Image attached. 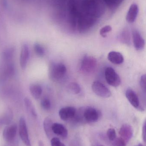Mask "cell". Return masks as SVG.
<instances>
[{"instance_id": "obj_1", "label": "cell", "mask_w": 146, "mask_h": 146, "mask_svg": "<svg viewBox=\"0 0 146 146\" xmlns=\"http://www.w3.org/2000/svg\"><path fill=\"white\" fill-rule=\"evenodd\" d=\"M100 0H69L67 11L70 24L80 32L92 27L104 13Z\"/></svg>"}, {"instance_id": "obj_2", "label": "cell", "mask_w": 146, "mask_h": 146, "mask_svg": "<svg viewBox=\"0 0 146 146\" xmlns=\"http://www.w3.org/2000/svg\"><path fill=\"white\" fill-rule=\"evenodd\" d=\"M101 116L99 111L93 107H87L80 111L78 116L75 115L77 121L84 120L87 123H94L97 121Z\"/></svg>"}, {"instance_id": "obj_3", "label": "cell", "mask_w": 146, "mask_h": 146, "mask_svg": "<svg viewBox=\"0 0 146 146\" xmlns=\"http://www.w3.org/2000/svg\"><path fill=\"white\" fill-rule=\"evenodd\" d=\"M66 72L67 68L64 64L61 63H52L49 68V76L53 80H58L64 76Z\"/></svg>"}, {"instance_id": "obj_4", "label": "cell", "mask_w": 146, "mask_h": 146, "mask_svg": "<svg viewBox=\"0 0 146 146\" xmlns=\"http://www.w3.org/2000/svg\"><path fill=\"white\" fill-rule=\"evenodd\" d=\"M97 66L96 59L93 56H85L84 57L81 66V70L85 74L93 72Z\"/></svg>"}, {"instance_id": "obj_5", "label": "cell", "mask_w": 146, "mask_h": 146, "mask_svg": "<svg viewBox=\"0 0 146 146\" xmlns=\"http://www.w3.org/2000/svg\"><path fill=\"white\" fill-rule=\"evenodd\" d=\"M105 78L107 83L114 87H117L121 84V79L119 75L111 67L105 69Z\"/></svg>"}, {"instance_id": "obj_6", "label": "cell", "mask_w": 146, "mask_h": 146, "mask_svg": "<svg viewBox=\"0 0 146 146\" xmlns=\"http://www.w3.org/2000/svg\"><path fill=\"white\" fill-rule=\"evenodd\" d=\"M92 89L95 94L103 98H109L111 95L109 89L102 82L95 81L92 85Z\"/></svg>"}, {"instance_id": "obj_7", "label": "cell", "mask_w": 146, "mask_h": 146, "mask_svg": "<svg viewBox=\"0 0 146 146\" xmlns=\"http://www.w3.org/2000/svg\"><path fill=\"white\" fill-rule=\"evenodd\" d=\"M19 134L24 144L27 146H31L25 120L21 117L19 121Z\"/></svg>"}, {"instance_id": "obj_8", "label": "cell", "mask_w": 146, "mask_h": 146, "mask_svg": "<svg viewBox=\"0 0 146 146\" xmlns=\"http://www.w3.org/2000/svg\"><path fill=\"white\" fill-rule=\"evenodd\" d=\"M126 96L129 103L134 108L139 110H144V108L140 105L139 97L134 90L131 88L127 89L126 92Z\"/></svg>"}, {"instance_id": "obj_9", "label": "cell", "mask_w": 146, "mask_h": 146, "mask_svg": "<svg viewBox=\"0 0 146 146\" xmlns=\"http://www.w3.org/2000/svg\"><path fill=\"white\" fill-rule=\"evenodd\" d=\"M76 113V110L75 108L71 106L63 107L61 108L59 111L60 118L64 121L73 119Z\"/></svg>"}, {"instance_id": "obj_10", "label": "cell", "mask_w": 146, "mask_h": 146, "mask_svg": "<svg viewBox=\"0 0 146 146\" xmlns=\"http://www.w3.org/2000/svg\"><path fill=\"white\" fill-rule=\"evenodd\" d=\"M17 127L15 124L7 126L3 130V139L7 142L13 140L17 134Z\"/></svg>"}, {"instance_id": "obj_11", "label": "cell", "mask_w": 146, "mask_h": 146, "mask_svg": "<svg viewBox=\"0 0 146 146\" xmlns=\"http://www.w3.org/2000/svg\"><path fill=\"white\" fill-rule=\"evenodd\" d=\"M30 51L28 45L24 44L21 47L20 55L19 62L21 68L22 69H25L29 60Z\"/></svg>"}, {"instance_id": "obj_12", "label": "cell", "mask_w": 146, "mask_h": 146, "mask_svg": "<svg viewBox=\"0 0 146 146\" xmlns=\"http://www.w3.org/2000/svg\"><path fill=\"white\" fill-rule=\"evenodd\" d=\"M120 138L127 143L133 136V128L128 124H124L121 126L119 131Z\"/></svg>"}, {"instance_id": "obj_13", "label": "cell", "mask_w": 146, "mask_h": 146, "mask_svg": "<svg viewBox=\"0 0 146 146\" xmlns=\"http://www.w3.org/2000/svg\"><path fill=\"white\" fill-rule=\"evenodd\" d=\"M15 73V67L12 63H7L0 71V80L3 81L10 78Z\"/></svg>"}, {"instance_id": "obj_14", "label": "cell", "mask_w": 146, "mask_h": 146, "mask_svg": "<svg viewBox=\"0 0 146 146\" xmlns=\"http://www.w3.org/2000/svg\"><path fill=\"white\" fill-rule=\"evenodd\" d=\"M133 38L134 46L136 50H140L144 49L145 46V40L137 30L133 31Z\"/></svg>"}, {"instance_id": "obj_15", "label": "cell", "mask_w": 146, "mask_h": 146, "mask_svg": "<svg viewBox=\"0 0 146 146\" xmlns=\"http://www.w3.org/2000/svg\"><path fill=\"white\" fill-rule=\"evenodd\" d=\"M52 130L53 133L62 138H66L67 137L68 130L66 127L61 123H53L52 126Z\"/></svg>"}, {"instance_id": "obj_16", "label": "cell", "mask_w": 146, "mask_h": 146, "mask_svg": "<svg viewBox=\"0 0 146 146\" xmlns=\"http://www.w3.org/2000/svg\"><path fill=\"white\" fill-rule=\"evenodd\" d=\"M108 59L113 64L120 65L123 63L124 58L121 53L117 51H111L108 55Z\"/></svg>"}, {"instance_id": "obj_17", "label": "cell", "mask_w": 146, "mask_h": 146, "mask_svg": "<svg viewBox=\"0 0 146 146\" xmlns=\"http://www.w3.org/2000/svg\"><path fill=\"white\" fill-rule=\"evenodd\" d=\"M139 13V7L137 4L134 3L130 6L127 14L126 19L129 23H133L135 21Z\"/></svg>"}, {"instance_id": "obj_18", "label": "cell", "mask_w": 146, "mask_h": 146, "mask_svg": "<svg viewBox=\"0 0 146 146\" xmlns=\"http://www.w3.org/2000/svg\"><path fill=\"white\" fill-rule=\"evenodd\" d=\"M29 91L32 97L35 99L37 100L42 95V88L40 85L38 84H31L29 87Z\"/></svg>"}, {"instance_id": "obj_19", "label": "cell", "mask_w": 146, "mask_h": 146, "mask_svg": "<svg viewBox=\"0 0 146 146\" xmlns=\"http://www.w3.org/2000/svg\"><path fill=\"white\" fill-rule=\"evenodd\" d=\"M13 117V111L10 109H8L5 113L0 117V125L8 124L12 121Z\"/></svg>"}, {"instance_id": "obj_20", "label": "cell", "mask_w": 146, "mask_h": 146, "mask_svg": "<svg viewBox=\"0 0 146 146\" xmlns=\"http://www.w3.org/2000/svg\"><path fill=\"white\" fill-rule=\"evenodd\" d=\"M15 49L14 48H9L3 50L2 55L3 60L5 62L10 61L13 57L15 54Z\"/></svg>"}, {"instance_id": "obj_21", "label": "cell", "mask_w": 146, "mask_h": 146, "mask_svg": "<svg viewBox=\"0 0 146 146\" xmlns=\"http://www.w3.org/2000/svg\"><path fill=\"white\" fill-rule=\"evenodd\" d=\"M52 121L49 117H46L45 119L43 122L44 128L48 137H50L51 133H53L52 130Z\"/></svg>"}, {"instance_id": "obj_22", "label": "cell", "mask_w": 146, "mask_h": 146, "mask_svg": "<svg viewBox=\"0 0 146 146\" xmlns=\"http://www.w3.org/2000/svg\"><path fill=\"white\" fill-rule=\"evenodd\" d=\"M24 103L27 110L33 116L37 117V114L35 110V107L32 102L30 99L25 98L24 99Z\"/></svg>"}, {"instance_id": "obj_23", "label": "cell", "mask_w": 146, "mask_h": 146, "mask_svg": "<svg viewBox=\"0 0 146 146\" xmlns=\"http://www.w3.org/2000/svg\"><path fill=\"white\" fill-rule=\"evenodd\" d=\"M67 90L73 94H77L81 92V88L78 83L75 82H71L67 86Z\"/></svg>"}, {"instance_id": "obj_24", "label": "cell", "mask_w": 146, "mask_h": 146, "mask_svg": "<svg viewBox=\"0 0 146 146\" xmlns=\"http://www.w3.org/2000/svg\"><path fill=\"white\" fill-rule=\"evenodd\" d=\"M103 1L107 7L114 9L120 6L123 0H103Z\"/></svg>"}, {"instance_id": "obj_25", "label": "cell", "mask_w": 146, "mask_h": 146, "mask_svg": "<svg viewBox=\"0 0 146 146\" xmlns=\"http://www.w3.org/2000/svg\"><path fill=\"white\" fill-rule=\"evenodd\" d=\"M120 40L125 44H128L130 43V35L128 31L125 30L122 32L120 35Z\"/></svg>"}, {"instance_id": "obj_26", "label": "cell", "mask_w": 146, "mask_h": 146, "mask_svg": "<svg viewBox=\"0 0 146 146\" xmlns=\"http://www.w3.org/2000/svg\"><path fill=\"white\" fill-rule=\"evenodd\" d=\"M33 48H34V50L35 53L38 56H43L44 55L45 53V49L41 44L36 43L34 44Z\"/></svg>"}, {"instance_id": "obj_27", "label": "cell", "mask_w": 146, "mask_h": 146, "mask_svg": "<svg viewBox=\"0 0 146 146\" xmlns=\"http://www.w3.org/2000/svg\"><path fill=\"white\" fill-rule=\"evenodd\" d=\"M107 136L110 141H113L116 139V133L114 129L110 128L107 131Z\"/></svg>"}, {"instance_id": "obj_28", "label": "cell", "mask_w": 146, "mask_h": 146, "mask_svg": "<svg viewBox=\"0 0 146 146\" xmlns=\"http://www.w3.org/2000/svg\"><path fill=\"white\" fill-rule=\"evenodd\" d=\"M41 107L45 110H49L51 107V104L50 101L49 99L45 98L43 99L41 101Z\"/></svg>"}, {"instance_id": "obj_29", "label": "cell", "mask_w": 146, "mask_h": 146, "mask_svg": "<svg viewBox=\"0 0 146 146\" xmlns=\"http://www.w3.org/2000/svg\"><path fill=\"white\" fill-rule=\"evenodd\" d=\"M111 30H112V28L110 26H105L100 29L99 33L100 35L103 37H106L107 36V33L111 31Z\"/></svg>"}, {"instance_id": "obj_30", "label": "cell", "mask_w": 146, "mask_h": 146, "mask_svg": "<svg viewBox=\"0 0 146 146\" xmlns=\"http://www.w3.org/2000/svg\"><path fill=\"white\" fill-rule=\"evenodd\" d=\"M127 142L121 138L116 139L113 141V146H126Z\"/></svg>"}, {"instance_id": "obj_31", "label": "cell", "mask_w": 146, "mask_h": 146, "mask_svg": "<svg viewBox=\"0 0 146 146\" xmlns=\"http://www.w3.org/2000/svg\"><path fill=\"white\" fill-rule=\"evenodd\" d=\"M51 146H66L58 138L54 137L51 141Z\"/></svg>"}, {"instance_id": "obj_32", "label": "cell", "mask_w": 146, "mask_h": 146, "mask_svg": "<svg viewBox=\"0 0 146 146\" xmlns=\"http://www.w3.org/2000/svg\"><path fill=\"white\" fill-rule=\"evenodd\" d=\"M141 87L142 90L145 93L146 91V75L144 74L141 76L140 82Z\"/></svg>"}, {"instance_id": "obj_33", "label": "cell", "mask_w": 146, "mask_h": 146, "mask_svg": "<svg viewBox=\"0 0 146 146\" xmlns=\"http://www.w3.org/2000/svg\"><path fill=\"white\" fill-rule=\"evenodd\" d=\"M146 123H144L143 124V127H142V137L144 142H145L146 138Z\"/></svg>"}, {"instance_id": "obj_34", "label": "cell", "mask_w": 146, "mask_h": 146, "mask_svg": "<svg viewBox=\"0 0 146 146\" xmlns=\"http://www.w3.org/2000/svg\"><path fill=\"white\" fill-rule=\"evenodd\" d=\"M136 146H143V145H141V144H139V145H138Z\"/></svg>"}, {"instance_id": "obj_35", "label": "cell", "mask_w": 146, "mask_h": 146, "mask_svg": "<svg viewBox=\"0 0 146 146\" xmlns=\"http://www.w3.org/2000/svg\"><path fill=\"white\" fill-rule=\"evenodd\" d=\"M97 146H105L104 145H98Z\"/></svg>"}]
</instances>
